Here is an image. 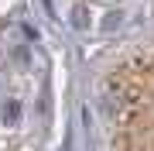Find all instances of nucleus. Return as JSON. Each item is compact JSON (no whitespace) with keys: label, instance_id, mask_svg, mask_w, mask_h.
<instances>
[{"label":"nucleus","instance_id":"1","mask_svg":"<svg viewBox=\"0 0 154 151\" xmlns=\"http://www.w3.org/2000/svg\"><path fill=\"white\" fill-rule=\"evenodd\" d=\"M17 120H21V103H17V100H11V103L4 106V124H11V127H14Z\"/></svg>","mask_w":154,"mask_h":151}]
</instances>
